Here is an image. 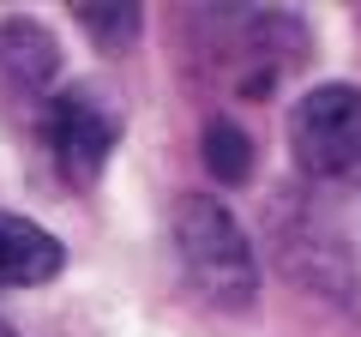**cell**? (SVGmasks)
I'll return each instance as SVG.
<instances>
[{
	"label": "cell",
	"mask_w": 361,
	"mask_h": 337,
	"mask_svg": "<svg viewBox=\"0 0 361 337\" xmlns=\"http://www.w3.org/2000/svg\"><path fill=\"white\" fill-rule=\"evenodd\" d=\"M61 73V49L37 18H6L0 25V78L25 97H42Z\"/></svg>",
	"instance_id": "5b68a950"
},
{
	"label": "cell",
	"mask_w": 361,
	"mask_h": 337,
	"mask_svg": "<svg viewBox=\"0 0 361 337\" xmlns=\"http://www.w3.org/2000/svg\"><path fill=\"white\" fill-rule=\"evenodd\" d=\"M115 139H121V115L90 85H66L61 97H49V151L73 187H90L103 175Z\"/></svg>",
	"instance_id": "3957f363"
},
{
	"label": "cell",
	"mask_w": 361,
	"mask_h": 337,
	"mask_svg": "<svg viewBox=\"0 0 361 337\" xmlns=\"http://www.w3.org/2000/svg\"><path fill=\"white\" fill-rule=\"evenodd\" d=\"M205 168L217 181H247L253 175V139L235 121H211L205 127Z\"/></svg>",
	"instance_id": "52a82bcc"
},
{
	"label": "cell",
	"mask_w": 361,
	"mask_h": 337,
	"mask_svg": "<svg viewBox=\"0 0 361 337\" xmlns=\"http://www.w3.org/2000/svg\"><path fill=\"white\" fill-rule=\"evenodd\" d=\"M0 337H18V331H13V325H0Z\"/></svg>",
	"instance_id": "9c48e42d"
},
{
	"label": "cell",
	"mask_w": 361,
	"mask_h": 337,
	"mask_svg": "<svg viewBox=\"0 0 361 337\" xmlns=\"http://www.w3.org/2000/svg\"><path fill=\"white\" fill-rule=\"evenodd\" d=\"M61 265H66V247L49 229H37L30 217L0 211V289L49 283V277H61Z\"/></svg>",
	"instance_id": "277c9868"
},
{
	"label": "cell",
	"mask_w": 361,
	"mask_h": 337,
	"mask_svg": "<svg viewBox=\"0 0 361 337\" xmlns=\"http://www.w3.org/2000/svg\"><path fill=\"white\" fill-rule=\"evenodd\" d=\"M289 151L325 187H361V85H319L289 109Z\"/></svg>",
	"instance_id": "7a4b0ae2"
},
{
	"label": "cell",
	"mask_w": 361,
	"mask_h": 337,
	"mask_svg": "<svg viewBox=\"0 0 361 337\" xmlns=\"http://www.w3.org/2000/svg\"><path fill=\"white\" fill-rule=\"evenodd\" d=\"M175 259L187 283L211 307H253L259 295V259L247 247L241 223L217 205L211 193H187L175 205Z\"/></svg>",
	"instance_id": "6da1fadb"
},
{
	"label": "cell",
	"mask_w": 361,
	"mask_h": 337,
	"mask_svg": "<svg viewBox=\"0 0 361 337\" xmlns=\"http://www.w3.org/2000/svg\"><path fill=\"white\" fill-rule=\"evenodd\" d=\"M307 259H325L331 283L349 295V259H343V235H337L331 223H319V217H289V229H283V271L307 277Z\"/></svg>",
	"instance_id": "8992f818"
},
{
	"label": "cell",
	"mask_w": 361,
	"mask_h": 337,
	"mask_svg": "<svg viewBox=\"0 0 361 337\" xmlns=\"http://www.w3.org/2000/svg\"><path fill=\"white\" fill-rule=\"evenodd\" d=\"M73 18L85 25V37L103 42V49H127V42L139 37V25H145V13H139V6H127V0H115V6H90V0H78Z\"/></svg>",
	"instance_id": "ba28073f"
}]
</instances>
